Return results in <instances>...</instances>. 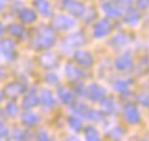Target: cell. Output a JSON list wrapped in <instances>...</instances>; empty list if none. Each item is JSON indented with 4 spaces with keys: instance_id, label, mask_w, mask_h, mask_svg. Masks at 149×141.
I'll list each match as a JSON object with an SVG mask.
<instances>
[{
    "instance_id": "obj_1",
    "label": "cell",
    "mask_w": 149,
    "mask_h": 141,
    "mask_svg": "<svg viewBox=\"0 0 149 141\" xmlns=\"http://www.w3.org/2000/svg\"><path fill=\"white\" fill-rule=\"evenodd\" d=\"M56 43V34H54V30L51 27H41L37 33V37H36V46L38 48H44V50H48L54 46Z\"/></svg>"
},
{
    "instance_id": "obj_2",
    "label": "cell",
    "mask_w": 149,
    "mask_h": 141,
    "mask_svg": "<svg viewBox=\"0 0 149 141\" xmlns=\"http://www.w3.org/2000/svg\"><path fill=\"white\" fill-rule=\"evenodd\" d=\"M122 116L125 118L126 123L132 124V126H138L141 123V113L138 110V107L134 103H126L124 108H122Z\"/></svg>"
},
{
    "instance_id": "obj_3",
    "label": "cell",
    "mask_w": 149,
    "mask_h": 141,
    "mask_svg": "<svg viewBox=\"0 0 149 141\" xmlns=\"http://www.w3.org/2000/svg\"><path fill=\"white\" fill-rule=\"evenodd\" d=\"M63 9L77 17H82L87 12L85 4L82 1H77V0H63Z\"/></svg>"
},
{
    "instance_id": "obj_4",
    "label": "cell",
    "mask_w": 149,
    "mask_h": 141,
    "mask_svg": "<svg viewBox=\"0 0 149 141\" xmlns=\"http://www.w3.org/2000/svg\"><path fill=\"white\" fill-rule=\"evenodd\" d=\"M53 27H56L57 30H61V32H68L75 27V20L65 14H58L53 19Z\"/></svg>"
},
{
    "instance_id": "obj_5",
    "label": "cell",
    "mask_w": 149,
    "mask_h": 141,
    "mask_svg": "<svg viewBox=\"0 0 149 141\" xmlns=\"http://www.w3.org/2000/svg\"><path fill=\"white\" fill-rule=\"evenodd\" d=\"M105 95H107L105 88H104L102 86L97 84V83H94V84L87 87V97H88L91 101H100V103H101L104 98H105Z\"/></svg>"
},
{
    "instance_id": "obj_6",
    "label": "cell",
    "mask_w": 149,
    "mask_h": 141,
    "mask_svg": "<svg viewBox=\"0 0 149 141\" xmlns=\"http://www.w3.org/2000/svg\"><path fill=\"white\" fill-rule=\"evenodd\" d=\"M111 29H112V26H111V23L108 20H100L94 26L92 34H94L95 39H104V37H107V36L109 34Z\"/></svg>"
},
{
    "instance_id": "obj_7",
    "label": "cell",
    "mask_w": 149,
    "mask_h": 141,
    "mask_svg": "<svg viewBox=\"0 0 149 141\" xmlns=\"http://www.w3.org/2000/svg\"><path fill=\"white\" fill-rule=\"evenodd\" d=\"M65 76H67V79H68L70 81L78 83L82 80L84 73H82V70H81L80 67H77V64L67 63V64H65Z\"/></svg>"
},
{
    "instance_id": "obj_8",
    "label": "cell",
    "mask_w": 149,
    "mask_h": 141,
    "mask_svg": "<svg viewBox=\"0 0 149 141\" xmlns=\"http://www.w3.org/2000/svg\"><path fill=\"white\" fill-rule=\"evenodd\" d=\"M74 60L82 66V67H91L94 64V57L90 51H85V50H78L74 53Z\"/></svg>"
},
{
    "instance_id": "obj_9",
    "label": "cell",
    "mask_w": 149,
    "mask_h": 141,
    "mask_svg": "<svg viewBox=\"0 0 149 141\" xmlns=\"http://www.w3.org/2000/svg\"><path fill=\"white\" fill-rule=\"evenodd\" d=\"M115 69L118 71H122V73L131 71L134 70V61H132V59L128 54L119 56L118 59L115 60Z\"/></svg>"
},
{
    "instance_id": "obj_10",
    "label": "cell",
    "mask_w": 149,
    "mask_h": 141,
    "mask_svg": "<svg viewBox=\"0 0 149 141\" xmlns=\"http://www.w3.org/2000/svg\"><path fill=\"white\" fill-rule=\"evenodd\" d=\"M124 19H125L126 24H129V26H138V24L141 23V20H142V14L136 9L129 7V9H126L125 14H124Z\"/></svg>"
},
{
    "instance_id": "obj_11",
    "label": "cell",
    "mask_w": 149,
    "mask_h": 141,
    "mask_svg": "<svg viewBox=\"0 0 149 141\" xmlns=\"http://www.w3.org/2000/svg\"><path fill=\"white\" fill-rule=\"evenodd\" d=\"M1 51L4 53V56L10 61L16 60V57H17V47H16V44L13 43L12 40H4L1 43Z\"/></svg>"
},
{
    "instance_id": "obj_12",
    "label": "cell",
    "mask_w": 149,
    "mask_h": 141,
    "mask_svg": "<svg viewBox=\"0 0 149 141\" xmlns=\"http://www.w3.org/2000/svg\"><path fill=\"white\" fill-rule=\"evenodd\" d=\"M38 98H40L41 106L44 107L46 110H51L53 107L56 106V98H54V95H53V93L50 90H41Z\"/></svg>"
},
{
    "instance_id": "obj_13",
    "label": "cell",
    "mask_w": 149,
    "mask_h": 141,
    "mask_svg": "<svg viewBox=\"0 0 149 141\" xmlns=\"http://www.w3.org/2000/svg\"><path fill=\"white\" fill-rule=\"evenodd\" d=\"M23 91H24V86L22 84V83L13 81V83H10V84L6 87L4 94H6L7 97H10V98H16V97H19Z\"/></svg>"
},
{
    "instance_id": "obj_14",
    "label": "cell",
    "mask_w": 149,
    "mask_h": 141,
    "mask_svg": "<svg viewBox=\"0 0 149 141\" xmlns=\"http://www.w3.org/2000/svg\"><path fill=\"white\" fill-rule=\"evenodd\" d=\"M102 10L105 12V14L111 19H119L122 16V10L116 6V4H111V3H104L102 4Z\"/></svg>"
},
{
    "instance_id": "obj_15",
    "label": "cell",
    "mask_w": 149,
    "mask_h": 141,
    "mask_svg": "<svg viewBox=\"0 0 149 141\" xmlns=\"http://www.w3.org/2000/svg\"><path fill=\"white\" fill-rule=\"evenodd\" d=\"M38 103H40V98H38V95L36 93V90L29 91L23 98V107L24 108H33V107H36Z\"/></svg>"
},
{
    "instance_id": "obj_16",
    "label": "cell",
    "mask_w": 149,
    "mask_h": 141,
    "mask_svg": "<svg viewBox=\"0 0 149 141\" xmlns=\"http://www.w3.org/2000/svg\"><path fill=\"white\" fill-rule=\"evenodd\" d=\"M9 32H10V34H12L13 37H17V39H20V40H26V39L29 37V36H27V30L19 23L10 24V26H9Z\"/></svg>"
},
{
    "instance_id": "obj_17",
    "label": "cell",
    "mask_w": 149,
    "mask_h": 141,
    "mask_svg": "<svg viewBox=\"0 0 149 141\" xmlns=\"http://www.w3.org/2000/svg\"><path fill=\"white\" fill-rule=\"evenodd\" d=\"M19 17H20V22L24 24H31L37 20V14L31 9H23V10H20Z\"/></svg>"
},
{
    "instance_id": "obj_18",
    "label": "cell",
    "mask_w": 149,
    "mask_h": 141,
    "mask_svg": "<svg viewBox=\"0 0 149 141\" xmlns=\"http://www.w3.org/2000/svg\"><path fill=\"white\" fill-rule=\"evenodd\" d=\"M34 6L37 9V12L40 13L41 16H44V17L51 16V4H50L48 0H36Z\"/></svg>"
},
{
    "instance_id": "obj_19",
    "label": "cell",
    "mask_w": 149,
    "mask_h": 141,
    "mask_svg": "<svg viewBox=\"0 0 149 141\" xmlns=\"http://www.w3.org/2000/svg\"><path fill=\"white\" fill-rule=\"evenodd\" d=\"M58 98L61 100L63 104H67V106L74 103V94H72V91H70L68 88H65V87H60L58 88Z\"/></svg>"
},
{
    "instance_id": "obj_20",
    "label": "cell",
    "mask_w": 149,
    "mask_h": 141,
    "mask_svg": "<svg viewBox=\"0 0 149 141\" xmlns=\"http://www.w3.org/2000/svg\"><path fill=\"white\" fill-rule=\"evenodd\" d=\"M115 91L121 94V95H129L131 94V81L128 80H116L114 84Z\"/></svg>"
},
{
    "instance_id": "obj_21",
    "label": "cell",
    "mask_w": 149,
    "mask_h": 141,
    "mask_svg": "<svg viewBox=\"0 0 149 141\" xmlns=\"http://www.w3.org/2000/svg\"><path fill=\"white\" fill-rule=\"evenodd\" d=\"M22 123H23L26 127H34V126H37L40 123V117L36 113L29 111V113H24L23 116H22Z\"/></svg>"
},
{
    "instance_id": "obj_22",
    "label": "cell",
    "mask_w": 149,
    "mask_h": 141,
    "mask_svg": "<svg viewBox=\"0 0 149 141\" xmlns=\"http://www.w3.org/2000/svg\"><path fill=\"white\" fill-rule=\"evenodd\" d=\"M40 63H41V66L46 67V69H53V67L57 64V56H54L53 53H46V54L41 56Z\"/></svg>"
},
{
    "instance_id": "obj_23",
    "label": "cell",
    "mask_w": 149,
    "mask_h": 141,
    "mask_svg": "<svg viewBox=\"0 0 149 141\" xmlns=\"http://www.w3.org/2000/svg\"><path fill=\"white\" fill-rule=\"evenodd\" d=\"M65 41H67L68 47H80L85 43V37L81 34V33H75V34L68 36Z\"/></svg>"
},
{
    "instance_id": "obj_24",
    "label": "cell",
    "mask_w": 149,
    "mask_h": 141,
    "mask_svg": "<svg viewBox=\"0 0 149 141\" xmlns=\"http://www.w3.org/2000/svg\"><path fill=\"white\" fill-rule=\"evenodd\" d=\"M68 126L71 130H74V131H77V133H80L81 130H82V120H81L80 116H71L68 118Z\"/></svg>"
},
{
    "instance_id": "obj_25",
    "label": "cell",
    "mask_w": 149,
    "mask_h": 141,
    "mask_svg": "<svg viewBox=\"0 0 149 141\" xmlns=\"http://www.w3.org/2000/svg\"><path fill=\"white\" fill-rule=\"evenodd\" d=\"M90 111H91V108H90V107L87 106L85 103H77V104L74 106V113H75L77 116H82V117H88Z\"/></svg>"
},
{
    "instance_id": "obj_26",
    "label": "cell",
    "mask_w": 149,
    "mask_h": 141,
    "mask_svg": "<svg viewBox=\"0 0 149 141\" xmlns=\"http://www.w3.org/2000/svg\"><path fill=\"white\" fill-rule=\"evenodd\" d=\"M101 103H102V104H101V106H102V110L107 114H115V111H116V103H115L112 98H111V100H105V98H104Z\"/></svg>"
},
{
    "instance_id": "obj_27",
    "label": "cell",
    "mask_w": 149,
    "mask_h": 141,
    "mask_svg": "<svg viewBox=\"0 0 149 141\" xmlns=\"http://www.w3.org/2000/svg\"><path fill=\"white\" fill-rule=\"evenodd\" d=\"M85 138L90 141H98L101 138V134L95 127H88L85 128Z\"/></svg>"
},
{
    "instance_id": "obj_28",
    "label": "cell",
    "mask_w": 149,
    "mask_h": 141,
    "mask_svg": "<svg viewBox=\"0 0 149 141\" xmlns=\"http://www.w3.org/2000/svg\"><path fill=\"white\" fill-rule=\"evenodd\" d=\"M126 43H128V37H126V34H124V33L116 34L115 37H112V40H111V44L114 47H122V46H125Z\"/></svg>"
},
{
    "instance_id": "obj_29",
    "label": "cell",
    "mask_w": 149,
    "mask_h": 141,
    "mask_svg": "<svg viewBox=\"0 0 149 141\" xmlns=\"http://www.w3.org/2000/svg\"><path fill=\"white\" fill-rule=\"evenodd\" d=\"M108 135H109V138H112V140H122L124 135H125V131L122 130V127L115 126L114 128H111V131L108 133Z\"/></svg>"
},
{
    "instance_id": "obj_30",
    "label": "cell",
    "mask_w": 149,
    "mask_h": 141,
    "mask_svg": "<svg viewBox=\"0 0 149 141\" xmlns=\"http://www.w3.org/2000/svg\"><path fill=\"white\" fill-rule=\"evenodd\" d=\"M13 138H16V140H27V138H31V134L27 133V131H23V130H14Z\"/></svg>"
},
{
    "instance_id": "obj_31",
    "label": "cell",
    "mask_w": 149,
    "mask_h": 141,
    "mask_svg": "<svg viewBox=\"0 0 149 141\" xmlns=\"http://www.w3.org/2000/svg\"><path fill=\"white\" fill-rule=\"evenodd\" d=\"M6 110H7L10 117H17L19 116V106L16 103H9L7 107H6Z\"/></svg>"
},
{
    "instance_id": "obj_32",
    "label": "cell",
    "mask_w": 149,
    "mask_h": 141,
    "mask_svg": "<svg viewBox=\"0 0 149 141\" xmlns=\"http://www.w3.org/2000/svg\"><path fill=\"white\" fill-rule=\"evenodd\" d=\"M115 1L121 10H126V9L132 7V4H134V0H115Z\"/></svg>"
},
{
    "instance_id": "obj_33",
    "label": "cell",
    "mask_w": 149,
    "mask_h": 141,
    "mask_svg": "<svg viewBox=\"0 0 149 141\" xmlns=\"http://www.w3.org/2000/svg\"><path fill=\"white\" fill-rule=\"evenodd\" d=\"M138 103L142 104L143 107L149 108V94L148 93H141L138 95Z\"/></svg>"
},
{
    "instance_id": "obj_34",
    "label": "cell",
    "mask_w": 149,
    "mask_h": 141,
    "mask_svg": "<svg viewBox=\"0 0 149 141\" xmlns=\"http://www.w3.org/2000/svg\"><path fill=\"white\" fill-rule=\"evenodd\" d=\"M102 116H104L102 113L95 111V110H91L87 118H90V120H92V121H102Z\"/></svg>"
},
{
    "instance_id": "obj_35",
    "label": "cell",
    "mask_w": 149,
    "mask_h": 141,
    "mask_svg": "<svg viewBox=\"0 0 149 141\" xmlns=\"http://www.w3.org/2000/svg\"><path fill=\"white\" fill-rule=\"evenodd\" d=\"M46 81L48 84H51V86H56V84H58V76L54 74V73H50V74L46 76Z\"/></svg>"
},
{
    "instance_id": "obj_36",
    "label": "cell",
    "mask_w": 149,
    "mask_h": 141,
    "mask_svg": "<svg viewBox=\"0 0 149 141\" xmlns=\"http://www.w3.org/2000/svg\"><path fill=\"white\" fill-rule=\"evenodd\" d=\"M136 4L141 10H148L149 9V0H136Z\"/></svg>"
},
{
    "instance_id": "obj_37",
    "label": "cell",
    "mask_w": 149,
    "mask_h": 141,
    "mask_svg": "<svg viewBox=\"0 0 149 141\" xmlns=\"http://www.w3.org/2000/svg\"><path fill=\"white\" fill-rule=\"evenodd\" d=\"M37 140H50V135L47 134V131H38L37 133Z\"/></svg>"
},
{
    "instance_id": "obj_38",
    "label": "cell",
    "mask_w": 149,
    "mask_h": 141,
    "mask_svg": "<svg viewBox=\"0 0 149 141\" xmlns=\"http://www.w3.org/2000/svg\"><path fill=\"white\" fill-rule=\"evenodd\" d=\"M84 91H87V87H84V86L75 87V93L80 94V95H85V97H87V93H84Z\"/></svg>"
},
{
    "instance_id": "obj_39",
    "label": "cell",
    "mask_w": 149,
    "mask_h": 141,
    "mask_svg": "<svg viewBox=\"0 0 149 141\" xmlns=\"http://www.w3.org/2000/svg\"><path fill=\"white\" fill-rule=\"evenodd\" d=\"M6 137H7V130H6V127L3 124H0V140L6 138Z\"/></svg>"
},
{
    "instance_id": "obj_40",
    "label": "cell",
    "mask_w": 149,
    "mask_h": 141,
    "mask_svg": "<svg viewBox=\"0 0 149 141\" xmlns=\"http://www.w3.org/2000/svg\"><path fill=\"white\" fill-rule=\"evenodd\" d=\"M6 4H7V3H6V0H0V12L6 7Z\"/></svg>"
},
{
    "instance_id": "obj_41",
    "label": "cell",
    "mask_w": 149,
    "mask_h": 141,
    "mask_svg": "<svg viewBox=\"0 0 149 141\" xmlns=\"http://www.w3.org/2000/svg\"><path fill=\"white\" fill-rule=\"evenodd\" d=\"M3 33H4V26H3V24L0 23V36L3 34Z\"/></svg>"
},
{
    "instance_id": "obj_42",
    "label": "cell",
    "mask_w": 149,
    "mask_h": 141,
    "mask_svg": "<svg viewBox=\"0 0 149 141\" xmlns=\"http://www.w3.org/2000/svg\"><path fill=\"white\" fill-rule=\"evenodd\" d=\"M112 0H102V3H111Z\"/></svg>"
}]
</instances>
